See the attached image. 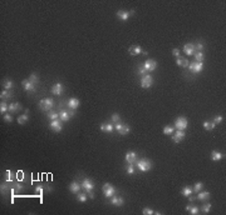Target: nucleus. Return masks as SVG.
I'll list each match as a JSON object with an SVG mask.
<instances>
[{
  "instance_id": "11",
  "label": "nucleus",
  "mask_w": 226,
  "mask_h": 215,
  "mask_svg": "<svg viewBox=\"0 0 226 215\" xmlns=\"http://www.w3.org/2000/svg\"><path fill=\"white\" fill-rule=\"evenodd\" d=\"M143 68H145L146 73H151V71H154L157 68V61L153 59H147L145 64H143Z\"/></svg>"
},
{
  "instance_id": "10",
  "label": "nucleus",
  "mask_w": 226,
  "mask_h": 215,
  "mask_svg": "<svg viewBox=\"0 0 226 215\" xmlns=\"http://www.w3.org/2000/svg\"><path fill=\"white\" fill-rule=\"evenodd\" d=\"M73 115H74V110H60L59 111V119L62 120L63 123H67V121H69L70 118H73Z\"/></svg>"
},
{
  "instance_id": "12",
  "label": "nucleus",
  "mask_w": 226,
  "mask_h": 215,
  "mask_svg": "<svg viewBox=\"0 0 226 215\" xmlns=\"http://www.w3.org/2000/svg\"><path fill=\"white\" fill-rule=\"evenodd\" d=\"M134 11H127V10H118L117 11V18L119 19L121 21H127L128 19L131 18V15H133Z\"/></svg>"
},
{
  "instance_id": "30",
  "label": "nucleus",
  "mask_w": 226,
  "mask_h": 215,
  "mask_svg": "<svg viewBox=\"0 0 226 215\" xmlns=\"http://www.w3.org/2000/svg\"><path fill=\"white\" fill-rule=\"evenodd\" d=\"M20 108H21V106H20V104H19L18 101H17V103H11V104L9 105V111H10V113H17Z\"/></svg>"
},
{
  "instance_id": "37",
  "label": "nucleus",
  "mask_w": 226,
  "mask_h": 215,
  "mask_svg": "<svg viewBox=\"0 0 226 215\" xmlns=\"http://www.w3.org/2000/svg\"><path fill=\"white\" fill-rule=\"evenodd\" d=\"M202 188H203V183H202V182H198V183L195 184L192 189H194V191H196V193H198V191L202 190Z\"/></svg>"
},
{
  "instance_id": "22",
  "label": "nucleus",
  "mask_w": 226,
  "mask_h": 215,
  "mask_svg": "<svg viewBox=\"0 0 226 215\" xmlns=\"http://www.w3.org/2000/svg\"><path fill=\"white\" fill-rule=\"evenodd\" d=\"M99 129L103 131V133L111 134V133H113V130H114V125H113V124H111V123H104V124H101Z\"/></svg>"
},
{
  "instance_id": "19",
  "label": "nucleus",
  "mask_w": 226,
  "mask_h": 215,
  "mask_svg": "<svg viewBox=\"0 0 226 215\" xmlns=\"http://www.w3.org/2000/svg\"><path fill=\"white\" fill-rule=\"evenodd\" d=\"M109 203H111L112 205H116V206H122L124 204V199L122 197H116V195H113L112 198H109Z\"/></svg>"
},
{
  "instance_id": "25",
  "label": "nucleus",
  "mask_w": 226,
  "mask_h": 215,
  "mask_svg": "<svg viewBox=\"0 0 226 215\" xmlns=\"http://www.w3.org/2000/svg\"><path fill=\"white\" fill-rule=\"evenodd\" d=\"M176 64H177L178 66H181V68H186V66H188V64H190V63L187 61V59L178 56V58H177V60H176Z\"/></svg>"
},
{
  "instance_id": "35",
  "label": "nucleus",
  "mask_w": 226,
  "mask_h": 215,
  "mask_svg": "<svg viewBox=\"0 0 226 215\" xmlns=\"http://www.w3.org/2000/svg\"><path fill=\"white\" fill-rule=\"evenodd\" d=\"M126 173L128 175H133L134 173H136V168H134V165L133 164H128V167L126 168Z\"/></svg>"
},
{
  "instance_id": "41",
  "label": "nucleus",
  "mask_w": 226,
  "mask_h": 215,
  "mask_svg": "<svg viewBox=\"0 0 226 215\" xmlns=\"http://www.w3.org/2000/svg\"><path fill=\"white\" fill-rule=\"evenodd\" d=\"M87 199H88V197H87V194H78V197H77V200L79 203H85L87 201Z\"/></svg>"
},
{
  "instance_id": "8",
  "label": "nucleus",
  "mask_w": 226,
  "mask_h": 215,
  "mask_svg": "<svg viewBox=\"0 0 226 215\" xmlns=\"http://www.w3.org/2000/svg\"><path fill=\"white\" fill-rule=\"evenodd\" d=\"M114 130L118 133L119 135H127L131 131V128L127 124H122V123H116L114 125Z\"/></svg>"
},
{
  "instance_id": "50",
  "label": "nucleus",
  "mask_w": 226,
  "mask_h": 215,
  "mask_svg": "<svg viewBox=\"0 0 226 215\" xmlns=\"http://www.w3.org/2000/svg\"><path fill=\"white\" fill-rule=\"evenodd\" d=\"M195 199H196V198H192V194L190 195V197H188V200H190V201H194Z\"/></svg>"
},
{
  "instance_id": "18",
  "label": "nucleus",
  "mask_w": 226,
  "mask_h": 215,
  "mask_svg": "<svg viewBox=\"0 0 226 215\" xmlns=\"http://www.w3.org/2000/svg\"><path fill=\"white\" fill-rule=\"evenodd\" d=\"M81 189H82V185L78 182H75V180L69 184V191L72 194H78L81 191Z\"/></svg>"
},
{
  "instance_id": "45",
  "label": "nucleus",
  "mask_w": 226,
  "mask_h": 215,
  "mask_svg": "<svg viewBox=\"0 0 226 215\" xmlns=\"http://www.w3.org/2000/svg\"><path fill=\"white\" fill-rule=\"evenodd\" d=\"M3 119H4V121H6V123H11L13 121V116H11L10 114H5L3 116Z\"/></svg>"
},
{
  "instance_id": "39",
  "label": "nucleus",
  "mask_w": 226,
  "mask_h": 215,
  "mask_svg": "<svg viewBox=\"0 0 226 215\" xmlns=\"http://www.w3.org/2000/svg\"><path fill=\"white\" fill-rule=\"evenodd\" d=\"M201 210H202L203 214H209L210 210H211V204H210V203H207V204H203L202 208H201Z\"/></svg>"
},
{
  "instance_id": "14",
  "label": "nucleus",
  "mask_w": 226,
  "mask_h": 215,
  "mask_svg": "<svg viewBox=\"0 0 226 215\" xmlns=\"http://www.w3.org/2000/svg\"><path fill=\"white\" fill-rule=\"evenodd\" d=\"M21 85H23V89H24L25 91H28V93H34V91H35V85H34L33 83L29 80V79L23 80Z\"/></svg>"
},
{
  "instance_id": "6",
  "label": "nucleus",
  "mask_w": 226,
  "mask_h": 215,
  "mask_svg": "<svg viewBox=\"0 0 226 215\" xmlns=\"http://www.w3.org/2000/svg\"><path fill=\"white\" fill-rule=\"evenodd\" d=\"M188 126V121L185 116H178L175 121V128L177 130H186Z\"/></svg>"
},
{
  "instance_id": "44",
  "label": "nucleus",
  "mask_w": 226,
  "mask_h": 215,
  "mask_svg": "<svg viewBox=\"0 0 226 215\" xmlns=\"http://www.w3.org/2000/svg\"><path fill=\"white\" fill-rule=\"evenodd\" d=\"M119 119H121V116H119V114H117V113H116V114H112V116H111V120L114 124L116 123H119Z\"/></svg>"
},
{
  "instance_id": "32",
  "label": "nucleus",
  "mask_w": 226,
  "mask_h": 215,
  "mask_svg": "<svg viewBox=\"0 0 226 215\" xmlns=\"http://www.w3.org/2000/svg\"><path fill=\"white\" fill-rule=\"evenodd\" d=\"M29 120V116H28V114H23V115H20L18 118V123L20 124V125H24V124L26 123Z\"/></svg>"
},
{
  "instance_id": "4",
  "label": "nucleus",
  "mask_w": 226,
  "mask_h": 215,
  "mask_svg": "<svg viewBox=\"0 0 226 215\" xmlns=\"http://www.w3.org/2000/svg\"><path fill=\"white\" fill-rule=\"evenodd\" d=\"M116 193H117V190L112 184H109V183L103 184V194H104L105 198H108V199L112 198L113 195H116Z\"/></svg>"
},
{
  "instance_id": "26",
  "label": "nucleus",
  "mask_w": 226,
  "mask_h": 215,
  "mask_svg": "<svg viewBox=\"0 0 226 215\" xmlns=\"http://www.w3.org/2000/svg\"><path fill=\"white\" fill-rule=\"evenodd\" d=\"M186 210L188 213H190L191 215H197L200 213V209L197 208V206H195V205H187L186 206Z\"/></svg>"
},
{
  "instance_id": "15",
  "label": "nucleus",
  "mask_w": 226,
  "mask_h": 215,
  "mask_svg": "<svg viewBox=\"0 0 226 215\" xmlns=\"http://www.w3.org/2000/svg\"><path fill=\"white\" fill-rule=\"evenodd\" d=\"M183 53L186 54L187 56H192L196 53V49H195V45L191 44V43H187L183 45Z\"/></svg>"
},
{
  "instance_id": "1",
  "label": "nucleus",
  "mask_w": 226,
  "mask_h": 215,
  "mask_svg": "<svg viewBox=\"0 0 226 215\" xmlns=\"http://www.w3.org/2000/svg\"><path fill=\"white\" fill-rule=\"evenodd\" d=\"M82 189H84L85 190V193L88 194V197L90 199H94V194H93V189H94V183L90 180L89 178H85V179H83V182H82Z\"/></svg>"
},
{
  "instance_id": "13",
  "label": "nucleus",
  "mask_w": 226,
  "mask_h": 215,
  "mask_svg": "<svg viewBox=\"0 0 226 215\" xmlns=\"http://www.w3.org/2000/svg\"><path fill=\"white\" fill-rule=\"evenodd\" d=\"M50 91H52L53 95L59 96V95H62L63 91H64V86H63V84H60V83H55V84L52 86Z\"/></svg>"
},
{
  "instance_id": "36",
  "label": "nucleus",
  "mask_w": 226,
  "mask_h": 215,
  "mask_svg": "<svg viewBox=\"0 0 226 215\" xmlns=\"http://www.w3.org/2000/svg\"><path fill=\"white\" fill-rule=\"evenodd\" d=\"M29 80L32 81L34 85H35V84H38V83H39V78H38V75H37V74H34V73H33V74H30V75H29Z\"/></svg>"
},
{
  "instance_id": "24",
  "label": "nucleus",
  "mask_w": 226,
  "mask_h": 215,
  "mask_svg": "<svg viewBox=\"0 0 226 215\" xmlns=\"http://www.w3.org/2000/svg\"><path fill=\"white\" fill-rule=\"evenodd\" d=\"M196 199H198L200 201L209 200V199H210V193H209V191H206V190H201V191H198V195H197V198H196Z\"/></svg>"
},
{
  "instance_id": "48",
  "label": "nucleus",
  "mask_w": 226,
  "mask_h": 215,
  "mask_svg": "<svg viewBox=\"0 0 226 215\" xmlns=\"http://www.w3.org/2000/svg\"><path fill=\"white\" fill-rule=\"evenodd\" d=\"M172 55L176 56V58H178V56H180V50H178V49H173V50H172Z\"/></svg>"
},
{
  "instance_id": "33",
  "label": "nucleus",
  "mask_w": 226,
  "mask_h": 215,
  "mask_svg": "<svg viewBox=\"0 0 226 215\" xmlns=\"http://www.w3.org/2000/svg\"><path fill=\"white\" fill-rule=\"evenodd\" d=\"M173 131H175V128L171 126V125H166L163 128V134L165 135H172Z\"/></svg>"
},
{
  "instance_id": "31",
  "label": "nucleus",
  "mask_w": 226,
  "mask_h": 215,
  "mask_svg": "<svg viewBox=\"0 0 226 215\" xmlns=\"http://www.w3.org/2000/svg\"><path fill=\"white\" fill-rule=\"evenodd\" d=\"M3 86H4V89H6V90H10V89H13V86H14V83L9 80V79H5L3 83Z\"/></svg>"
},
{
  "instance_id": "5",
  "label": "nucleus",
  "mask_w": 226,
  "mask_h": 215,
  "mask_svg": "<svg viewBox=\"0 0 226 215\" xmlns=\"http://www.w3.org/2000/svg\"><path fill=\"white\" fill-rule=\"evenodd\" d=\"M139 84H141V86H142L143 89H148V88H151V86H152V84H153V78L151 76L150 74L143 75V76H141Z\"/></svg>"
},
{
  "instance_id": "16",
  "label": "nucleus",
  "mask_w": 226,
  "mask_h": 215,
  "mask_svg": "<svg viewBox=\"0 0 226 215\" xmlns=\"http://www.w3.org/2000/svg\"><path fill=\"white\" fill-rule=\"evenodd\" d=\"M124 160H126V163H128V164H134L136 161H137V153L128 152L126 154V156H124Z\"/></svg>"
},
{
  "instance_id": "9",
  "label": "nucleus",
  "mask_w": 226,
  "mask_h": 215,
  "mask_svg": "<svg viewBox=\"0 0 226 215\" xmlns=\"http://www.w3.org/2000/svg\"><path fill=\"white\" fill-rule=\"evenodd\" d=\"M49 128L54 131V133H60L63 130V125H62V120L60 119H55V120H50L49 123Z\"/></svg>"
},
{
  "instance_id": "40",
  "label": "nucleus",
  "mask_w": 226,
  "mask_h": 215,
  "mask_svg": "<svg viewBox=\"0 0 226 215\" xmlns=\"http://www.w3.org/2000/svg\"><path fill=\"white\" fill-rule=\"evenodd\" d=\"M0 96H1V99H3V98H4V99H9V98L11 96V94L9 93V90L4 89V90H1V93H0Z\"/></svg>"
},
{
  "instance_id": "43",
  "label": "nucleus",
  "mask_w": 226,
  "mask_h": 215,
  "mask_svg": "<svg viewBox=\"0 0 226 215\" xmlns=\"http://www.w3.org/2000/svg\"><path fill=\"white\" fill-rule=\"evenodd\" d=\"M142 214H143V215H153L154 212H153L152 209H150V208H143Z\"/></svg>"
},
{
  "instance_id": "46",
  "label": "nucleus",
  "mask_w": 226,
  "mask_h": 215,
  "mask_svg": "<svg viewBox=\"0 0 226 215\" xmlns=\"http://www.w3.org/2000/svg\"><path fill=\"white\" fill-rule=\"evenodd\" d=\"M138 74L141 75V76H143V75H146V70H145V68H143V65H141L138 68Z\"/></svg>"
},
{
  "instance_id": "42",
  "label": "nucleus",
  "mask_w": 226,
  "mask_h": 215,
  "mask_svg": "<svg viewBox=\"0 0 226 215\" xmlns=\"http://www.w3.org/2000/svg\"><path fill=\"white\" fill-rule=\"evenodd\" d=\"M222 120H224V116H222V115H216V116H214L212 121L215 124H220V123H222Z\"/></svg>"
},
{
  "instance_id": "47",
  "label": "nucleus",
  "mask_w": 226,
  "mask_h": 215,
  "mask_svg": "<svg viewBox=\"0 0 226 215\" xmlns=\"http://www.w3.org/2000/svg\"><path fill=\"white\" fill-rule=\"evenodd\" d=\"M195 49H196L197 51H202V49H203V44H202V43H197V44L195 45Z\"/></svg>"
},
{
  "instance_id": "34",
  "label": "nucleus",
  "mask_w": 226,
  "mask_h": 215,
  "mask_svg": "<svg viewBox=\"0 0 226 215\" xmlns=\"http://www.w3.org/2000/svg\"><path fill=\"white\" fill-rule=\"evenodd\" d=\"M6 111H9V105H8L5 101H1V104H0V113H1V114H5Z\"/></svg>"
},
{
  "instance_id": "28",
  "label": "nucleus",
  "mask_w": 226,
  "mask_h": 215,
  "mask_svg": "<svg viewBox=\"0 0 226 215\" xmlns=\"http://www.w3.org/2000/svg\"><path fill=\"white\" fill-rule=\"evenodd\" d=\"M194 193V189H192V186H185L182 190H181V194L183 195V197H190V195Z\"/></svg>"
},
{
  "instance_id": "17",
  "label": "nucleus",
  "mask_w": 226,
  "mask_h": 215,
  "mask_svg": "<svg viewBox=\"0 0 226 215\" xmlns=\"http://www.w3.org/2000/svg\"><path fill=\"white\" fill-rule=\"evenodd\" d=\"M186 138V134H185V130H177L175 134H173L172 140L175 143H181L183 139Z\"/></svg>"
},
{
  "instance_id": "49",
  "label": "nucleus",
  "mask_w": 226,
  "mask_h": 215,
  "mask_svg": "<svg viewBox=\"0 0 226 215\" xmlns=\"http://www.w3.org/2000/svg\"><path fill=\"white\" fill-rule=\"evenodd\" d=\"M35 191H37L38 194H43L44 189H43V188H41V186H37V188H35Z\"/></svg>"
},
{
  "instance_id": "23",
  "label": "nucleus",
  "mask_w": 226,
  "mask_h": 215,
  "mask_svg": "<svg viewBox=\"0 0 226 215\" xmlns=\"http://www.w3.org/2000/svg\"><path fill=\"white\" fill-rule=\"evenodd\" d=\"M224 154H222L221 152H217V150H214L212 153H211V160L212 161H220L224 159Z\"/></svg>"
},
{
  "instance_id": "7",
  "label": "nucleus",
  "mask_w": 226,
  "mask_h": 215,
  "mask_svg": "<svg viewBox=\"0 0 226 215\" xmlns=\"http://www.w3.org/2000/svg\"><path fill=\"white\" fill-rule=\"evenodd\" d=\"M188 70L192 74H200L203 70V63H197V61L190 63L188 64Z\"/></svg>"
},
{
  "instance_id": "21",
  "label": "nucleus",
  "mask_w": 226,
  "mask_h": 215,
  "mask_svg": "<svg viewBox=\"0 0 226 215\" xmlns=\"http://www.w3.org/2000/svg\"><path fill=\"white\" fill-rule=\"evenodd\" d=\"M128 53L133 56H137V55H141L143 50L139 45H132V46H130V49H128Z\"/></svg>"
},
{
  "instance_id": "20",
  "label": "nucleus",
  "mask_w": 226,
  "mask_h": 215,
  "mask_svg": "<svg viewBox=\"0 0 226 215\" xmlns=\"http://www.w3.org/2000/svg\"><path fill=\"white\" fill-rule=\"evenodd\" d=\"M67 104H68V108H69V109H72V110H75V109L79 108V105H81V101H79L77 98H70V99L67 101Z\"/></svg>"
},
{
  "instance_id": "38",
  "label": "nucleus",
  "mask_w": 226,
  "mask_h": 215,
  "mask_svg": "<svg viewBox=\"0 0 226 215\" xmlns=\"http://www.w3.org/2000/svg\"><path fill=\"white\" fill-rule=\"evenodd\" d=\"M48 118L49 120H55V119H58L59 118V113H55V111H49L48 113Z\"/></svg>"
},
{
  "instance_id": "27",
  "label": "nucleus",
  "mask_w": 226,
  "mask_h": 215,
  "mask_svg": "<svg viewBox=\"0 0 226 215\" xmlns=\"http://www.w3.org/2000/svg\"><path fill=\"white\" fill-rule=\"evenodd\" d=\"M194 56H195V61H197V63H203V60H205V56H203L202 51H196Z\"/></svg>"
},
{
  "instance_id": "2",
  "label": "nucleus",
  "mask_w": 226,
  "mask_h": 215,
  "mask_svg": "<svg viewBox=\"0 0 226 215\" xmlns=\"http://www.w3.org/2000/svg\"><path fill=\"white\" fill-rule=\"evenodd\" d=\"M136 167L141 173H148L151 169H152V161L146 159V158H143V159L138 160L137 164H136Z\"/></svg>"
},
{
  "instance_id": "29",
  "label": "nucleus",
  "mask_w": 226,
  "mask_h": 215,
  "mask_svg": "<svg viewBox=\"0 0 226 215\" xmlns=\"http://www.w3.org/2000/svg\"><path fill=\"white\" fill-rule=\"evenodd\" d=\"M215 126H216V124H215L214 121H205L203 123V128H205V130H207V131L214 130Z\"/></svg>"
},
{
  "instance_id": "3",
  "label": "nucleus",
  "mask_w": 226,
  "mask_h": 215,
  "mask_svg": "<svg viewBox=\"0 0 226 215\" xmlns=\"http://www.w3.org/2000/svg\"><path fill=\"white\" fill-rule=\"evenodd\" d=\"M53 106H54V101L50 98H47V99H43L39 101V108L43 111H50Z\"/></svg>"
}]
</instances>
